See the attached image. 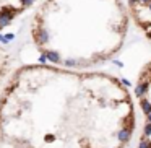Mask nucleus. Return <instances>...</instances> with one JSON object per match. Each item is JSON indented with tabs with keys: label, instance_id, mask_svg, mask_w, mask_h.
<instances>
[{
	"label": "nucleus",
	"instance_id": "obj_1",
	"mask_svg": "<svg viewBox=\"0 0 151 148\" xmlns=\"http://www.w3.org/2000/svg\"><path fill=\"white\" fill-rule=\"evenodd\" d=\"M137 104L119 77L21 65L0 90V137L23 148H128Z\"/></svg>",
	"mask_w": 151,
	"mask_h": 148
},
{
	"label": "nucleus",
	"instance_id": "obj_2",
	"mask_svg": "<svg viewBox=\"0 0 151 148\" xmlns=\"http://www.w3.org/2000/svg\"><path fill=\"white\" fill-rule=\"evenodd\" d=\"M130 23L124 0H44L31 21V39L52 65L88 70L124 49Z\"/></svg>",
	"mask_w": 151,
	"mask_h": 148
},
{
	"label": "nucleus",
	"instance_id": "obj_6",
	"mask_svg": "<svg viewBox=\"0 0 151 148\" xmlns=\"http://www.w3.org/2000/svg\"><path fill=\"white\" fill-rule=\"evenodd\" d=\"M12 60H13L12 54L8 52L7 49L0 47V90H2V86H4V83H5V80H7V77L10 75Z\"/></svg>",
	"mask_w": 151,
	"mask_h": 148
},
{
	"label": "nucleus",
	"instance_id": "obj_4",
	"mask_svg": "<svg viewBox=\"0 0 151 148\" xmlns=\"http://www.w3.org/2000/svg\"><path fill=\"white\" fill-rule=\"evenodd\" d=\"M130 21L151 41V0H127Z\"/></svg>",
	"mask_w": 151,
	"mask_h": 148
},
{
	"label": "nucleus",
	"instance_id": "obj_7",
	"mask_svg": "<svg viewBox=\"0 0 151 148\" xmlns=\"http://www.w3.org/2000/svg\"><path fill=\"white\" fill-rule=\"evenodd\" d=\"M0 148H23V147H20V145L13 143V142L7 140L4 137H0Z\"/></svg>",
	"mask_w": 151,
	"mask_h": 148
},
{
	"label": "nucleus",
	"instance_id": "obj_3",
	"mask_svg": "<svg viewBox=\"0 0 151 148\" xmlns=\"http://www.w3.org/2000/svg\"><path fill=\"white\" fill-rule=\"evenodd\" d=\"M135 98L143 116L138 148H151V60L140 69L135 83Z\"/></svg>",
	"mask_w": 151,
	"mask_h": 148
},
{
	"label": "nucleus",
	"instance_id": "obj_5",
	"mask_svg": "<svg viewBox=\"0 0 151 148\" xmlns=\"http://www.w3.org/2000/svg\"><path fill=\"white\" fill-rule=\"evenodd\" d=\"M37 0H0V30L26 13Z\"/></svg>",
	"mask_w": 151,
	"mask_h": 148
}]
</instances>
